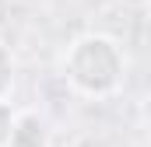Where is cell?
Listing matches in <instances>:
<instances>
[{
  "label": "cell",
  "instance_id": "6da1fadb",
  "mask_svg": "<svg viewBox=\"0 0 151 147\" xmlns=\"http://www.w3.org/2000/svg\"><path fill=\"white\" fill-rule=\"evenodd\" d=\"M60 74L67 88L81 98H109L127 81V53L113 35L106 32H84L77 35L63 56H60Z\"/></svg>",
  "mask_w": 151,
  "mask_h": 147
},
{
  "label": "cell",
  "instance_id": "7a4b0ae2",
  "mask_svg": "<svg viewBox=\"0 0 151 147\" xmlns=\"http://www.w3.org/2000/svg\"><path fill=\"white\" fill-rule=\"evenodd\" d=\"M53 130L49 123L32 109H14V123L7 133V147H49Z\"/></svg>",
  "mask_w": 151,
  "mask_h": 147
},
{
  "label": "cell",
  "instance_id": "3957f363",
  "mask_svg": "<svg viewBox=\"0 0 151 147\" xmlns=\"http://www.w3.org/2000/svg\"><path fill=\"white\" fill-rule=\"evenodd\" d=\"M11 91H14V60L0 46V98H11Z\"/></svg>",
  "mask_w": 151,
  "mask_h": 147
},
{
  "label": "cell",
  "instance_id": "277c9868",
  "mask_svg": "<svg viewBox=\"0 0 151 147\" xmlns=\"http://www.w3.org/2000/svg\"><path fill=\"white\" fill-rule=\"evenodd\" d=\"M11 123H14V105H11V98H0V147H7Z\"/></svg>",
  "mask_w": 151,
  "mask_h": 147
}]
</instances>
